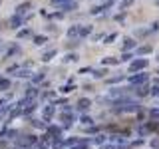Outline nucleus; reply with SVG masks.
<instances>
[{
  "mask_svg": "<svg viewBox=\"0 0 159 149\" xmlns=\"http://www.w3.org/2000/svg\"><path fill=\"white\" fill-rule=\"evenodd\" d=\"M145 68H147V60L145 58H139V60H135V62L129 64V72H139V70H145Z\"/></svg>",
  "mask_w": 159,
  "mask_h": 149,
  "instance_id": "1",
  "label": "nucleus"
},
{
  "mask_svg": "<svg viewBox=\"0 0 159 149\" xmlns=\"http://www.w3.org/2000/svg\"><path fill=\"white\" fill-rule=\"evenodd\" d=\"M147 80H149V76H147V74H135V76H131V78H129V84L139 85V84H145Z\"/></svg>",
  "mask_w": 159,
  "mask_h": 149,
  "instance_id": "2",
  "label": "nucleus"
},
{
  "mask_svg": "<svg viewBox=\"0 0 159 149\" xmlns=\"http://www.w3.org/2000/svg\"><path fill=\"white\" fill-rule=\"evenodd\" d=\"M90 105H92V102L88 99V97H82L78 102V110L80 111H86V110H90Z\"/></svg>",
  "mask_w": 159,
  "mask_h": 149,
  "instance_id": "3",
  "label": "nucleus"
},
{
  "mask_svg": "<svg viewBox=\"0 0 159 149\" xmlns=\"http://www.w3.org/2000/svg\"><path fill=\"white\" fill-rule=\"evenodd\" d=\"M32 143H36V137L30 135V137H26V139H20L18 145H20V147H26V145H32Z\"/></svg>",
  "mask_w": 159,
  "mask_h": 149,
  "instance_id": "4",
  "label": "nucleus"
},
{
  "mask_svg": "<svg viewBox=\"0 0 159 149\" xmlns=\"http://www.w3.org/2000/svg\"><path fill=\"white\" fill-rule=\"evenodd\" d=\"M30 6H32L30 2H24V4H20V6L16 8V16H22V14L26 12V10H28V8H30Z\"/></svg>",
  "mask_w": 159,
  "mask_h": 149,
  "instance_id": "5",
  "label": "nucleus"
},
{
  "mask_svg": "<svg viewBox=\"0 0 159 149\" xmlns=\"http://www.w3.org/2000/svg\"><path fill=\"white\" fill-rule=\"evenodd\" d=\"M90 32H92V26H84V28H78V36H80V38H84V36H88Z\"/></svg>",
  "mask_w": 159,
  "mask_h": 149,
  "instance_id": "6",
  "label": "nucleus"
},
{
  "mask_svg": "<svg viewBox=\"0 0 159 149\" xmlns=\"http://www.w3.org/2000/svg\"><path fill=\"white\" fill-rule=\"evenodd\" d=\"M147 93H149V88L145 84H139L137 85V96H147Z\"/></svg>",
  "mask_w": 159,
  "mask_h": 149,
  "instance_id": "7",
  "label": "nucleus"
},
{
  "mask_svg": "<svg viewBox=\"0 0 159 149\" xmlns=\"http://www.w3.org/2000/svg\"><path fill=\"white\" fill-rule=\"evenodd\" d=\"M10 26L12 28H20L22 26V18H20V16H14V18L10 20Z\"/></svg>",
  "mask_w": 159,
  "mask_h": 149,
  "instance_id": "8",
  "label": "nucleus"
},
{
  "mask_svg": "<svg viewBox=\"0 0 159 149\" xmlns=\"http://www.w3.org/2000/svg\"><path fill=\"white\" fill-rule=\"evenodd\" d=\"M56 54H58V50H56V48H52L50 52H46V54H44V62H50V60H52L54 56H56Z\"/></svg>",
  "mask_w": 159,
  "mask_h": 149,
  "instance_id": "9",
  "label": "nucleus"
},
{
  "mask_svg": "<svg viewBox=\"0 0 159 149\" xmlns=\"http://www.w3.org/2000/svg\"><path fill=\"white\" fill-rule=\"evenodd\" d=\"M74 8H76V2H74V0H70L68 4H64V6H62V10H64V12H70V10H74Z\"/></svg>",
  "mask_w": 159,
  "mask_h": 149,
  "instance_id": "10",
  "label": "nucleus"
},
{
  "mask_svg": "<svg viewBox=\"0 0 159 149\" xmlns=\"http://www.w3.org/2000/svg\"><path fill=\"white\" fill-rule=\"evenodd\" d=\"M46 42H48L46 36H36V38H34V44L36 46H42V44H46Z\"/></svg>",
  "mask_w": 159,
  "mask_h": 149,
  "instance_id": "11",
  "label": "nucleus"
},
{
  "mask_svg": "<svg viewBox=\"0 0 159 149\" xmlns=\"http://www.w3.org/2000/svg\"><path fill=\"white\" fill-rule=\"evenodd\" d=\"M52 115H54V105H48V107H44V117H48V119H50Z\"/></svg>",
  "mask_w": 159,
  "mask_h": 149,
  "instance_id": "12",
  "label": "nucleus"
},
{
  "mask_svg": "<svg viewBox=\"0 0 159 149\" xmlns=\"http://www.w3.org/2000/svg\"><path fill=\"white\" fill-rule=\"evenodd\" d=\"M48 133H50V135H60V127H56V125H50V127H48Z\"/></svg>",
  "mask_w": 159,
  "mask_h": 149,
  "instance_id": "13",
  "label": "nucleus"
},
{
  "mask_svg": "<svg viewBox=\"0 0 159 149\" xmlns=\"http://www.w3.org/2000/svg\"><path fill=\"white\" fill-rule=\"evenodd\" d=\"M106 74H107L106 70H96L93 72V78H106Z\"/></svg>",
  "mask_w": 159,
  "mask_h": 149,
  "instance_id": "14",
  "label": "nucleus"
},
{
  "mask_svg": "<svg viewBox=\"0 0 159 149\" xmlns=\"http://www.w3.org/2000/svg\"><path fill=\"white\" fill-rule=\"evenodd\" d=\"M38 96V90H36V88H30V90L26 91V97H36Z\"/></svg>",
  "mask_w": 159,
  "mask_h": 149,
  "instance_id": "15",
  "label": "nucleus"
},
{
  "mask_svg": "<svg viewBox=\"0 0 159 149\" xmlns=\"http://www.w3.org/2000/svg\"><path fill=\"white\" fill-rule=\"evenodd\" d=\"M151 96H159V80H155V85L151 88Z\"/></svg>",
  "mask_w": 159,
  "mask_h": 149,
  "instance_id": "16",
  "label": "nucleus"
},
{
  "mask_svg": "<svg viewBox=\"0 0 159 149\" xmlns=\"http://www.w3.org/2000/svg\"><path fill=\"white\" fill-rule=\"evenodd\" d=\"M0 88H2V90H8V88H10V80H0Z\"/></svg>",
  "mask_w": 159,
  "mask_h": 149,
  "instance_id": "17",
  "label": "nucleus"
},
{
  "mask_svg": "<svg viewBox=\"0 0 159 149\" xmlns=\"http://www.w3.org/2000/svg\"><path fill=\"white\" fill-rule=\"evenodd\" d=\"M133 46H135V42H133V40H125V44H123V50H131Z\"/></svg>",
  "mask_w": 159,
  "mask_h": 149,
  "instance_id": "18",
  "label": "nucleus"
},
{
  "mask_svg": "<svg viewBox=\"0 0 159 149\" xmlns=\"http://www.w3.org/2000/svg\"><path fill=\"white\" fill-rule=\"evenodd\" d=\"M68 36H72V38H74V36H78V26L70 28V30H68Z\"/></svg>",
  "mask_w": 159,
  "mask_h": 149,
  "instance_id": "19",
  "label": "nucleus"
},
{
  "mask_svg": "<svg viewBox=\"0 0 159 149\" xmlns=\"http://www.w3.org/2000/svg\"><path fill=\"white\" fill-rule=\"evenodd\" d=\"M68 2H70V0H52V4H56V6H64V4H68Z\"/></svg>",
  "mask_w": 159,
  "mask_h": 149,
  "instance_id": "20",
  "label": "nucleus"
},
{
  "mask_svg": "<svg viewBox=\"0 0 159 149\" xmlns=\"http://www.w3.org/2000/svg\"><path fill=\"white\" fill-rule=\"evenodd\" d=\"M80 121L84 123V125H90V123H92V117H88V115H84V117H80Z\"/></svg>",
  "mask_w": 159,
  "mask_h": 149,
  "instance_id": "21",
  "label": "nucleus"
},
{
  "mask_svg": "<svg viewBox=\"0 0 159 149\" xmlns=\"http://www.w3.org/2000/svg\"><path fill=\"white\" fill-rule=\"evenodd\" d=\"M30 34H32L30 30H20V32H18V38H26V36H30Z\"/></svg>",
  "mask_w": 159,
  "mask_h": 149,
  "instance_id": "22",
  "label": "nucleus"
},
{
  "mask_svg": "<svg viewBox=\"0 0 159 149\" xmlns=\"http://www.w3.org/2000/svg\"><path fill=\"white\" fill-rule=\"evenodd\" d=\"M133 4V0H121V8H123V10H125L127 6H131Z\"/></svg>",
  "mask_w": 159,
  "mask_h": 149,
  "instance_id": "23",
  "label": "nucleus"
},
{
  "mask_svg": "<svg viewBox=\"0 0 159 149\" xmlns=\"http://www.w3.org/2000/svg\"><path fill=\"white\" fill-rule=\"evenodd\" d=\"M74 90V85L70 84V85H64V88H62V93H70V91Z\"/></svg>",
  "mask_w": 159,
  "mask_h": 149,
  "instance_id": "24",
  "label": "nucleus"
},
{
  "mask_svg": "<svg viewBox=\"0 0 159 149\" xmlns=\"http://www.w3.org/2000/svg\"><path fill=\"white\" fill-rule=\"evenodd\" d=\"M117 38V34H112V36H106V44H112L113 40Z\"/></svg>",
  "mask_w": 159,
  "mask_h": 149,
  "instance_id": "25",
  "label": "nucleus"
},
{
  "mask_svg": "<svg viewBox=\"0 0 159 149\" xmlns=\"http://www.w3.org/2000/svg\"><path fill=\"white\" fill-rule=\"evenodd\" d=\"M145 143V139H135V141H131V145L133 147H139V145H143Z\"/></svg>",
  "mask_w": 159,
  "mask_h": 149,
  "instance_id": "26",
  "label": "nucleus"
},
{
  "mask_svg": "<svg viewBox=\"0 0 159 149\" xmlns=\"http://www.w3.org/2000/svg\"><path fill=\"white\" fill-rule=\"evenodd\" d=\"M131 58H133V56H131L129 52H127V54H123V56H121V62H129Z\"/></svg>",
  "mask_w": 159,
  "mask_h": 149,
  "instance_id": "27",
  "label": "nucleus"
},
{
  "mask_svg": "<svg viewBox=\"0 0 159 149\" xmlns=\"http://www.w3.org/2000/svg\"><path fill=\"white\" fill-rule=\"evenodd\" d=\"M115 62H117V60H113V58H104V64H115Z\"/></svg>",
  "mask_w": 159,
  "mask_h": 149,
  "instance_id": "28",
  "label": "nucleus"
},
{
  "mask_svg": "<svg viewBox=\"0 0 159 149\" xmlns=\"http://www.w3.org/2000/svg\"><path fill=\"white\" fill-rule=\"evenodd\" d=\"M99 12H104V10H101V6H93V8H92V14H99Z\"/></svg>",
  "mask_w": 159,
  "mask_h": 149,
  "instance_id": "29",
  "label": "nucleus"
},
{
  "mask_svg": "<svg viewBox=\"0 0 159 149\" xmlns=\"http://www.w3.org/2000/svg\"><path fill=\"white\" fill-rule=\"evenodd\" d=\"M139 52H141V54H149V52H151V48H149V46H145V48H141Z\"/></svg>",
  "mask_w": 159,
  "mask_h": 149,
  "instance_id": "30",
  "label": "nucleus"
},
{
  "mask_svg": "<svg viewBox=\"0 0 159 149\" xmlns=\"http://www.w3.org/2000/svg\"><path fill=\"white\" fill-rule=\"evenodd\" d=\"M42 80H44V74H38V76L34 78V82H42Z\"/></svg>",
  "mask_w": 159,
  "mask_h": 149,
  "instance_id": "31",
  "label": "nucleus"
},
{
  "mask_svg": "<svg viewBox=\"0 0 159 149\" xmlns=\"http://www.w3.org/2000/svg\"><path fill=\"white\" fill-rule=\"evenodd\" d=\"M101 149H115V147H113V145H112V147H109V145H106V147H101Z\"/></svg>",
  "mask_w": 159,
  "mask_h": 149,
  "instance_id": "32",
  "label": "nucleus"
},
{
  "mask_svg": "<svg viewBox=\"0 0 159 149\" xmlns=\"http://www.w3.org/2000/svg\"><path fill=\"white\" fill-rule=\"evenodd\" d=\"M76 149H84V147H76Z\"/></svg>",
  "mask_w": 159,
  "mask_h": 149,
  "instance_id": "33",
  "label": "nucleus"
},
{
  "mask_svg": "<svg viewBox=\"0 0 159 149\" xmlns=\"http://www.w3.org/2000/svg\"><path fill=\"white\" fill-rule=\"evenodd\" d=\"M157 2H159V0H157Z\"/></svg>",
  "mask_w": 159,
  "mask_h": 149,
  "instance_id": "34",
  "label": "nucleus"
}]
</instances>
